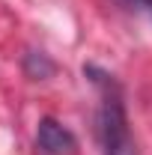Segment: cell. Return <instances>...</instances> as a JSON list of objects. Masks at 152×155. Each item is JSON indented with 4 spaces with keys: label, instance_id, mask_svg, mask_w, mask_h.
Masks as SVG:
<instances>
[{
    "label": "cell",
    "instance_id": "obj_3",
    "mask_svg": "<svg viewBox=\"0 0 152 155\" xmlns=\"http://www.w3.org/2000/svg\"><path fill=\"white\" fill-rule=\"evenodd\" d=\"M125 6H143V0H122Z\"/></svg>",
    "mask_w": 152,
    "mask_h": 155
},
{
    "label": "cell",
    "instance_id": "obj_1",
    "mask_svg": "<svg viewBox=\"0 0 152 155\" xmlns=\"http://www.w3.org/2000/svg\"><path fill=\"white\" fill-rule=\"evenodd\" d=\"M98 75V72H95ZM101 87V114H98V134H101V149L104 155H137L134 140L128 134V122H125V107L119 90L111 81V75L93 78Z\"/></svg>",
    "mask_w": 152,
    "mask_h": 155
},
{
    "label": "cell",
    "instance_id": "obj_4",
    "mask_svg": "<svg viewBox=\"0 0 152 155\" xmlns=\"http://www.w3.org/2000/svg\"><path fill=\"white\" fill-rule=\"evenodd\" d=\"M143 9H146V12L152 15V0H143Z\"/></svg>",
    "mask_w": 152,
    "mask_h": 155
},
{
    "label": "cell",
    "instance_id": "obj_2",
    "mask_svg": "<svg viewBox=\"0 0 152 155\" xmlns=\"http://www.w3.org/2000/svg\"><path fill=\"white\" fill-rule=\"evenodd\" d=\"M36 146L45 155H75L78 140L63 122H57L54 116H45V119H39L36 128Z\"/></svg>",
    "mask_w": 152,
    "mask_h": 155
}]
</instances>
